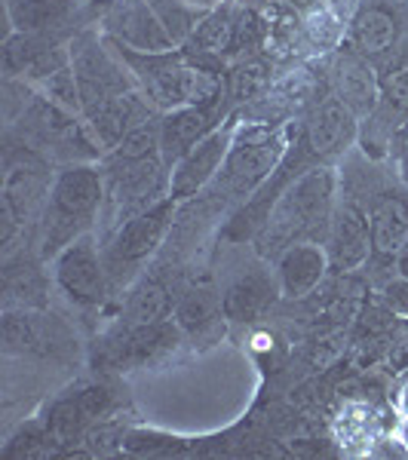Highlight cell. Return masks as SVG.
Instances as JSON below:
<instances>
[{
	"label": "cell",
	"mask_w": 408,
	"mask_h": 460,
	"mask_svg": "<svg viewBox=\"0 0 408 460\" xmlns=\"http://www.w3.org/2000/svg\"><path fill=\"white\" fill-rule=\"evenodd\" d=\"M338 178L332 166H310L283 188L277 203L271 206L264 227L258 230L255 243L262 255H279L286 246L301 240H325L332 209H335Z\"/></svg>",
	"instance_id": "1"
},
{
	"label": "cell",
	"mask_w": 408,
	"mask_h": 460,
	"mask_svg": "<svg viewBox=\"0 0 408 460\" xmlns=\"http://www.w3.org/2000/svg\"><path fill=\"white\" fill-rule=\"evenodd\" d=\"M105 206L102 163H65L53 178L47 209L40 215V252L56 258L77 236L93 230Z\"/></svg>",
	"instance_id": "2"
},
{
	"label": "cell",
	"mask_w": 408,
	"mask_h": 460,
	"mask_svg": "<svg viewBox=\"0 0 408 460\" xmlns=\"http://www.w3.org/2000/svg\"><path fill=\"white\" fill-rule=\"evenodd\" d=\"M301 126L288 123H236L234 145L227 160L212 184H218L227 197L249 199L258 188L279 169L288 147L295 145Z\"/></svg>",
	"instance_id": "3"
},
{
	"label": "cell",
	"mask_w": 408,
	"mask_h": 460,
	"mask_svg": "<svg viewBox=\"0 0 408 460\" xmlns=\"http://www.w3.org/2000/svg\"><path fill=\"white\" fill-rule=\"evenodd\" d=\"M22 142L37 147L43 157L62 163H93L102 160V151L89 136L84 117L53 105L31 89V99L22 105Z\"/></svg>",
	"instance_id": "4"
},
{
	"label": "cell",
	"mask_w": 408,
	"mask_h": 460,
	"mask_svg": "<svg viewBox=\"0 0 408 460\" xmlns=\"http://www.w3.org/2000/svg\"><path fill=\"white\" fill-rule=\"evenodd\" d=\"M175 206H178V199L163 197L154 206H147L145 212L123 221V225L108 236V246L102 255H105V270H108L111 286H120L123 279H129L136 270H142V264L157 252L163 236L173 227Z\"/></svg>",
	"instance_id": "5"
},
{
	"label": "cell",
	"mask_w": 408,
	"mask_h": 460,
	"mask_svg": "<svg viewBox=\"0 0 408 460\" xmlns=\"http://www.w3.org/2000/svg\"><path fill=\"white\" fill-rule=\"evenodd\" d=\"M53 160L31 145H10L4 157V212L19 227L31 225L47 209L53 190Z\"/></svg>",
	"instance_id": "6"
},
{
	"label": "cell",
	"mask_w": 408,
	"mask_h": 460,
	"mask_svg": "<svg viewBox=\"0 0 408 460\" xmlns=\"http://www.w3.org/2000/svg\"><path fill=\"white\" fill-rule=\"evenodd\" d=\"M71 68L77 74L80 95H84V111H89L105 99H114V95L138 89L129 68H126V62L108 43V37H105V43H102L93 31H84L71 40Z\"/></svg>",
	"instance_id": "7"
},
{
	"label": "cell",
	"mask_w": 408,
	"mask_h": 460,
	"mask_svg": "<svg viewBox=\"0 0 408 460\" xmlns=\"http://www.w3.org/2000/svg\"><path fill=\"white\" fill-rule=\"evenodd\" d=\"M234 132H236V111L227 117L218 129H212L209 136H203L197 145H191L182 154L173 169H169V197L184 203V199L197 197L200 190H206L215 181V175L221 172L227 160V151L234 145Z\"/></svg>",
	"instance_id": "8"
},
{
	"label": "cell",
	"mask_w": 408,
	"mask_h": 460,
	"mask_svg": "<svg viewBox=\"0 0 408 460\" xmlns=\"http://www.w3.org/2000/svg\"><path fill=\"white\" fill-rule=\"evenodd\" d=\"M56 283L77 307H99L111 279L105 270V255L95 243L93 230L65 246L56 255Z\"/></svg>",
	"instance_id": "9"
},
{
	"label": "cell",
	"mask_w": 408,
	"mask_h": 460,
	"mask_svg": "<svg viewBox=\"0 0 408 460\" xmlns=\"http://www.w3.org/2000/svg\"><path fill=\"white\" fill-rule=\"evenodd\" d=\"M359 138V117L350 108H344L335 95L316 99L310 114L304 117L298 142L307 151V157L323 166V163L341 157V154Z\"/></svg>",
	"instance_id": "10"
},
{
	"label": "cell",
	"mask_w": 408,
	"mask_h": 460,
	"mask_svg": "<svg viewBox=\"0 0 408 460\" xmlns=\"http://www.w3.org/2000/svg\"><path fill=\"white\" fill-rule=\"evenodd\" d=\"M323 246L329 252V267L335 273L359 270L372 258V225H368V212L356 199L335 203Z\"/></svg>",
	"instance_id": "11"
},
{
	"label": "cell",
	"mask_w": 408,
	"mask_h": 460,
	"mask_svg": "<svg viewBox=\"0 0 408 460\" xmlns=\"http://www.w3.org/2000/svg\"><path fill=\"white\" fill-rule=\"evenodd\" d=\"M105 37L136 53H173L178 49L166 34L151 0H117L105 16Z\"/></svg>",
	"instance_id": "12"
},
{
	"label": "cell",
	"mask_w": 408,
	"mask_h": 460,
	"mask_svg": "<svg viewBox=\"0 0 408 460\" xmlns=\"http://www.w3.org/2000/svg\"><path fill=\"white\" fill-rule=\"evenodd\" d=\"M234 111L236 108H234L231 95L225 93L218 102H209V105H184V108H175V111H169V114H163V120H160L163 163L173 169V163L182 157L191 145H197L203 136L218 129Z\"/></svg>",
	"instance_id": "13"
},
{
	"label": "cell",
	"mask_w": 408,
	"mask_h": 460,
	"mask_svg": "<svg viewBox=\"0 0 408 460\" xmlns=\"http://www.w3.org/2000/svg\"><path fill=\"white\" fill-rule=\"evenodd\" d=\"M329 89L359 120H368L381 102V80L368 58L356 49H338L329 68Z\"/></svg>",
	"instance_id": "14"
},
{
	"label": "cell",
	"mask_w": 408,
	"mask_h": 460,
	"mask_svg": "<svg viewBox=\"0 0 408 460\" xmlns=\"http://www.w3.org/2000/svg\"><path fill=\"white\" fill-rule=\"evenodd\" d=\"M151 114H160V111L147 105V99L138 89H132V93L114 95V99H105L89 111H84V123H86L89 136H93L95 147H99L102 157H105V154H111L123 142L132 126L147 120Z\"/></svg>",
	"instance_id": "15"
},
{
	"label": "cell",
	"mask_w": 408,
	"mask_h": 460,
	"mask_svg": "<svg viewBox=\"0 0 408 460\" xmlns=\"http://www.w3.org/2000/svg\"><path fill=\"white\" fill-rule=\"evenodd\" d=\"M329 252L320 240H301L286 246L277 255V286L288 301H301L314 295L329 273Z\"/></svg>",
	"instance_id": "16"
},
{
	"label": "cell",
	"mask_w": 408,
	"mask_h": 460,
	"mask_svg": "<svg viewBox=\"0 0 408 460\" xmlns=\"http://www.w3.org/2000/svg\"><path fill=\"white\" fill-rule=\"evenodd\" d=\"M372 225V255L399 258L408 249V199L399 194H381L368 206Z\"/></svg>",
	"instance_id": "17"
},
{
	"label": "cell",
	"mask_w": 408,
	"mask_h": 460,
	"mask_svg": "<svg viewBox=\"0 0 408 460\" xmlns=\"http://www.w3.org/2000/svg\"><path fill=\"white\" fill-rule=\"evenodd\" d=\"M236 10H240V4H234V0H225L221 6H215V10H209V16L200 22V28L194 31V37H191V40L184 43L182 49L225 62L227 53H231V43H234Z\"/></svg>",
	"instance_id": "18"
},
{
	"label": "cell",
	"mask_w": 408,
	"mask_h": 460,
	"mask_svg": "<svg viewBox=\"0 0 408 460\" xmlns=\"http://www.w3.org/2000/svg\"><path fill=\"white\" fill-rule=\"evenodd\" d=\"M396 19H393L390 10H384V6H362L359 13L353 16L350 22V47L356 53L362 56H381L387 53V49L396 43Z\"/></svg>",
	"instance_id": "19"
},
{
	"label": "cell",
	"mask_w": 408,
	"mask_h": 460,
	"mask_svg": "<svg viewBox=\"0 0 408 460\" xmlns=\"http://www.w3.org/2000/svg\"><path fill=\"white\" fill-rule=\"evenodd\" d=\"M273 84V58L271 56H249L243 62H234L227 71V95H231L234 108H243L264 95Z\"/></svg>",
	"instance_id": "20"
},
{
	"label": "cell",
	"mask_w": 408,
	"mask_h": 460,
	"mask_svg": "<svg viewBox=\"0 0 408 460\" xmlns=\"http://www.w3.org/2000/svg\"><path fill=\"white\" fill-rule=\"evenodd\" d=\"M271 301H273L271 279L262 277V273H249V277L236 279V283L227 288L221 307H225L227 319H240V323H246V319L262 316L264 310L271 307Z\"/></svg>",
	"instance_id": "21"
},
{
	"label": "cell",
	"mask_w": 408,
	"mask_h": 460,
	"mask_svg": "<svg viewBox=\"0 0 408 460\" xmlns=\"http://www.w3.org/2000/svg\"><path fill=\"white\" fill-rule=\"evenodd\" d=\"M6 13L16 31L40 34L71 16V0H6Z\"/></svg>",
	"instance_id": "22"
},
{
	"label": "cell",
	"mask_w": 408,
	"mask_h": 460,
	"mask_svg": "<svg viewBox=\"0 0 408 460\" xmlns=\"http://www.w3.org/2000/svg\"><path fill=\"white\" fill-rule=\"evenodd\" d=\"M160 120L163 114H151L147 120L138 126H132L126 132V138L114 147L111 154H105L102 160L111 163H136V160H151V157H163L160 154Z\"/></svg>",
	"instance_id": "23"
},
{
	"label": "cell",
	"mask_w": 408,
	"mask_h": 460,
	"mask_svg": "<svg viewBox=\"0 0 408 460\" xmlns=\"http://www.w3.org/2000/svg\"><path fill=\"white\" fill-rule=\"evenodd\" d=\"M151 4H154V10H157L163 28H166V34L173 37L175 47H184V43L194 37L200 22L209 16L206 6H197V4H191V0H151Z\"/></svg>",
	"instance_id": "24"
},
{
	"label": "cell",
	"mask_w": 408,
	"mask_h": 460,
	"mask_svg": "<svg viewBox=\"0 0 408 460\" xmlns=\"http://www.w3.org/2000/svg\"><path fill=\"white\" fill-rule=\"evenodd\" d=\"M221 314H225V307L209 292H188L175 307L178 325L184 332H191V335H203L206 329H215Z\"/></svg>",
	"instance_id": "25"
},
{
	"label": "cell",
	"mask_w": 408,
	"mask_h": 460,
	"mask_svg": "<svg viewBox=\"0 0 408 460\" xmlns=\"http://www.w3.org/2000/svg\"><path fill=\"white\" fill-rule=\"evenodd\" d=\"M31 89H34V93H40L43 99H49L53 105L71 111V114H77V117H84V95H80L77 74H74L71 65H65V68H58L56 74L43 77L40 84H34Z\"/></svg>",
	"instance_id": "26"
},
{
	"label": "cell",
	"mask_w": 408,
	"mask_h": 460,
	"mask_svg": "<svg viewBox=\"0 0 408 460\" xmlns=\"http://www.w3.org/2000/svg\"><path fill=\"white\" fill-rule=\"evenodd\" d=\"M166 314H169L166 292H163L157 283H147V279L132 292V298L126 301V319H129L132 329H136V325L163 323Z\"/></svg>",
	"instance_id": "27"
},
{
	"label": "cell",
	"mask_w": 408,
	"mask_h": 460,
	"mask_svg": "<svg viewBox=\"0 0 408 460\" xmlns=\"http://www.w3.org/2000/svg\"><path fill=\"white\" fill-rule=\"evenodd\" d=\"M304 31H307V37L316 47L329 49V47H338V40L344 37V25H341V16L332 6L316 4L314 10L304 13Z\"/></svg>",
	"instance_id": "28"
},
{
	"label": "cell",
	"mask_w": 408,
	"mask_h": 460,
	"mask_svg": "<svg viewBox=\"0 0 408 460\" xmlns=\"http://www.w3.org/2000/svg\"><path fill=\"white\" fill-rule=\"evenodd\" d=\"M40 341L34 316L28 314H6L4 316V347L6 353H28L34 350V344Z\"/></svg>",
	"instance_id": "29"
},
{
	"label": "cell",
	"mask_w": 408,
	"mask_h": 460,
	"mask_svg": "<svg viewBox=\"0 0 408 460\" xmlns=\"http://www.w3.org/2000/svg\"><path fill=\"white\" fill-rule=\"evenodd\" d=\"M390 157H393V166H396L399 181H403V184H405V190H408V123L396 132V136H393V142H390Z\"/></svg>",
	"instance_id": "30"
},
{
	"label": "cell",
	"mask_w": 408,
	"mask_h": 460,
	"mask_svg": "<svg viewBox=\"0 0 408 460\" xmlns=\"http://www.w3.org/2000/svg\"><path fill=\"white\" fill-rule=\"evenodd\" d=\"M384 301H387V307L393 310V314L408 316V279L399 277V279H393V283L384 286Z\"/></svg>",
	"instance_id": "31"
},
{
	"label": "cell",
	"mask_w": 408,
	"mask_h": 460,
	"mask_svg": "<svg viewBox=\"0 0 408 460\" xmlns=\"http://www.w3.org/2000/svg\"><path fill=\"white\" fill-rule=\"evenodd\" d=\"M279 4H288V6H295V10H314L316 4H323V0H279Z\"/></svg>",
	"instance_id": "32"
},
{
	"label": "cell",
	"mask_w": 408,
	"mask_h": 460,
	"mask_svg": "<svg viewBox=\"0 0 408 460\" xmlns=\"http://www.w3.org/2000/svg\"><path fill=\"white\" fill-rule=\"evenodd\" d=\"M396 264H399V277H405V279H408V249L396 258Z\"/></svg>",
	"instance_id": "33"
},
{
	"label": "cell",
	"mask_w": 408,
	"mask_h": 460,
	"mask_svg": "<svg viewBox=\"0 0 408 460\" xmlns=\"http://www.w3.org/2000/svg\"><path fill=\"white\" fill-rule=\"evenodd\" d=\"M191 4L206 6V10H215V6H221V4H225V0H191Z\"/></svg>",
	"instance_id": "34"
},
{
	"label": "cell",
	"mask_w": 408,
	"mask_h": 460,
	"mask_svg": "<svg viewBox=\"0 0 408 460\" xmlns=\"http://www.w3.org/2000/svg\"><path fill=\"white\" fill-rule=\"evenodd\" d=\"M89 4L102 6V10H111V6H114V4H117V0H89Z\"/></svg>",
	"instance_id": "35"
}]
</instances>
